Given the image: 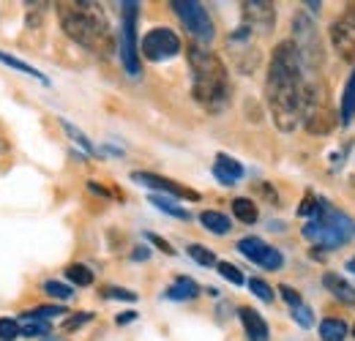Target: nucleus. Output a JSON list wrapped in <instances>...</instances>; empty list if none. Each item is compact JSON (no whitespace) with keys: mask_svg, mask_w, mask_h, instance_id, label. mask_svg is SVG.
<instances>
[{"mask_svg":"<svg viewBox=\"0 0 355 341\" xmlns=\"http://www.w3.org/2000/svg\"><path fill=\"white\" fill-rule=\"evenodd\" d=\"M304 60L295 49V44L279 42L270 63H268L266 77V104L270 112L273 126L284 134L295 131L301 123V101H304Z\"/></svg>","mask_w":355,"mask_h":341,"instance_id":"f257e3e1","label":"nucleus"},{"mask_svg":"<svg viewBox=\"0 0 355 341\" xmlns=\"http://www.w3.org/2000/svg\"><path fill=\"white\" fill-rule=\"evenodd\" d=\"M186 60H189V71H191V96L194 101L211 112L219 115L230 107V71L224 66V60L205 49L202 44H189L186 46Z\"/></svg>","mask_w":355,"mask_h":341,"instance_id":"f03ea898","label":"nucleus"},{"mask_svg":"<svg viewBox=\"0 0 355 341\" xmlns=\"http://www.w3.org/2000/svg\"><path fill=\"white\" fill-rule=\"evenodd\" d=\"M58 19L63 33L74 44L85 46L90 52L98 55H110L115 49L112 30L104 19V14L96 8V3H58Z\"/></svg>","mask_w":355,"mask_h":341,"instance_id":"7ed1b4c3","label":"nucleus"},{"mask_svg":"<svg viewBox=\"0 0 355 341\" xmlns=\"http://www.w3.org/2000/svg\"><path fill=\"white\" fill-rule=\"evenodd\" d=\"M304 238L309 241L311 246H320V249H339L345 243H350L355 238V221L347 213H342L339 208H334L331 202L322 200L320 211L314 218H309L304 224Z\"/></svg>","mask_w":355,"mask_h":341,"instance_id":"20e7f679","label":"nucleus"},{"mask_svg":"<svg viewBox=\"0 0 355 341\" xmlns=\"http://www.w3.org/2000/svg\"><path fill=\"white\" fill-rule=\"evenodd\" d=\"M339 123V115L331 107L328 87L317 77L306 80L304 85V101H301V126L309 131L311 137H325Z\"/></svg>","mask_w":355,"mask_h":341,"instance_id":"39448f33","label":"nucleus"},{"mask_svg":"<svg viewBox=\"0 0 355 341\" xmlns=\"http://www.w3.org/2000/svg\"><path fill=\"white\" fill-rule=\"evenodd\" d=\"M137 22H139V3L126 0L121 3V36H118V55L129 77H139V39H137Z\"/></svg>","mask_w":355,"mask_h":341,"instance_id":"423d86ee","label":"nucleus"},{"mask_svg":"<svg viewBox=\"0 0 355 341\" xmlns=\"http://www.w3.org/2000/svg\"><path fill=\"white\" fill-rule=\"evenodd\" d=\"M290 42L295 44L301 60H304V69L309 71H317L322 66V44H320V36H317V28L304 11H298L293 17V39Z\"/></svg>","mask_w":355,"mask_h":341,"instance_id":"0eeeda50","label":"nucleus"},{"mask_svg":"<svg viewBox=\"0 0 355 341\" xmlns=\"http://www.w3.org/2000/svg\"><path fill=\"white\" fill-rule=\"evenodd\" d=\"M173 11L178 14V19L183 22V28L197 39V44H211L216 30H214V19L208 14V8L197 0H173L170 3Z\"/></svg>","mask_w":355,"mask_h":341,"instance_id":"6e6552de","label":"nucleus"},{"mask_svg":"<svg viewBox=\"0 0 355 341\" xmlns=\"http://www.w3.org/2000/svg\"><path fill=\"white\" fill-rule=\"evenodd\" d=\"M227 52H230V58H232V66H235L241 74H252V71H257V66L263 63V52L257 49L254 33H252L246 25L235 28V30L227 36Z\"/></svg>","mask_w":355,"mask_h":341,"instance_id":"1a4fd4ad","label":"nucleus"},{"mask_svg":"<svg viewBox=\"0 0 355 341\" xmlns=\"http://www.w3.org/2000/svg\"><path fill=\"white\" fill-rule=\"evenodd\" d=\"M180 49H183V44H180L175 30H170V28H150L139 42V55L150 63L173 60L180 55Z\"/></svg>","mask_w":355,"mask_h":341,"instance_id":"9d476101","label":"nucleus"},{"mask_svg":"<svg viewBox=\"0 0 355 341\" xmlns=\"http://www.w3.org/2000/svg\"><path fill=\"white\" fill-rule=\"evenodd\" d=\"M328 39L334 52L345 60V63H355V3H350L328 28Z\"/></svg>","mask_w":355,"mask_h":341,"instance_id":"9b49d317","label":"nucleus"},{"mask_svg":"<svg viewBox=\"0 0 355 341\" xmlns=\"http://www.w3.org/2000/svg\"><path fill=\"white\" fill-rule=\"evenodd\" d=\"M238 252L249 262H254L257 268H263V270H282L284 268V254L276 246L266 243L263 238H254V235L241 238L238 241Z\"/></svg>","mask_w":355,"mask_h":341,"instance_id":"f8f14e48","label":"nucleus"},{"mask_svg":"<svg viewBox=\"0 0 355 341\" xmlns=\"http://www.w3.org/2000/svg\"><path fill=\"white\" fill-rule=\"evenodd\" d=\"M241 25H246L252 33L268 36L276 25V6L270 0H246L241 3Z\"/></svg>","mask_w":355,"mask_h":341,"instance_id":"ddd939ff","label":"nucleus"},{"mask_svg":"<svg viewBox=\"0 0 355 341\" xmlns=\"http://www.w3.org/2000/svg\"><path fill=\"white\" fill-rule=\"evenodd\" d=\"M132 180L139 183V186L156 189V191H162V194H170V197H175V200H191V202L200 200V191H194V189H189V186H183V183H178V180H170V177H164V175H156V172L137 170V172H132Z\"/></svg>","mask_w":355,"mask_h":341,"instance_id":"4468645a","label":"nucleus"},{"mask_svg":"<svg viewBox=\"0 0 355 341\" xmlns=\"http://www.w3.org/2000/svg\"><path fill=\"white\" fill-rule=\"evenodd\" d=\"M238 320L243 325V333L249 341H270V328H268L266 317L260 311H254L252 306H241L238 308Z\"/></svg>","mask_w":355,"mask_h":341,"instance_id":"2eb2a0df","label":"nucleus"},{"mask_svg":"<svg viewBox=\"0 0 355 341\" xmlns=\"http://www.w3.org/2000/svg\"><path fill=\"white\" fill-rule=\"evenodd\" d=\"M243 164L227 153H219L216 161H214V177L222 183V186H235L241 177H243Z\"/></svg>","mask_w":355,"mask_h":341,"instance_id":"dca6fc26","label":"nucleus"},{"mask_svg":"<svg viewBox=\"0 0 355 341\" xmlns=\"http://www.w3.org/2000/svg\"><path fill=\"white\" fill-rule=\"evenodd\" d=\"M322 287H325L336 300H342V303H355V287L347 279H342V273L325 270V273H322Z\"/></svg>","mask_w":355,"mask_h":341,"instance_id":"f3484780","label":"nucleus"},{"mask_svg":"<svg viewBox=\"0 0 355 341\" xmlns=\"http://www.w3.org/2000/svg\"><path fill=\"white\" fill-rule=\"evenodd\" d=\"M200 292H202V287H200L194 279H189V276H178L175 284H173V287H167L164 298H170V300H194Z\"/></svg>","mask_w":355,"mask_h":341,"instance_id":"a211bd4d","label":"nucleus"},{"mask_svg":"<svg viewBox=\"0 0 355 341\" xmlns=\"http://www.w3.org/2000/svg\"><path fill=\"white\" fill-rule=\"evenodd\" d=\"M317 333H320V341H345L350 336V328H347V322L339 320V317H325V320L320 322Z\"/></svg>","mask_w":355,"mask_h":341,"instance_id":"6ab92c4d","label":"nucleus"},{"mask_svg":"<svg viewBox=\"0 0 355 341\" xmlns=\"http://www.w3.org/2000/svg\"><path fill=\"white\" fill-rule=\"evenodd\" d=\"M355 118V71L350 74L347 85L342 90V110H339V123L342 126H350Z\"/></svg>","mask_w":355,"mask_h":341,"instance_id":"aec40b11","label":"nucleus"},{"mask_svg":"<svg viewBox=\"0 0 355 341\" xmlns=\"http://www.w3.org/2000/svg\"><path fill=\"white\" fill-rule=\"evenodd\" d=\"M232 216H235L241 224H257V218H260L257 202L249 200V197H235V200H232Z\"/></svg>","mask_w":355,"mask_h":341,"instance_id":"412c9836","label":"nucleus"},{"mask_svg":"<svg viewBox=\"0 0 355 341\" xmlns=\"http://www.w3.org/2000/svg\"><path fill=\"white\" fill-rule=\"evenodd\" d=\"M156 211H162V213L173 216V218H180V221H191V213L186 211V208H180L173 197H164V194H153L150 200H148Z\"/></svg>","mask_w":355,"mask_h":341,"instance_id":"4be33fe9","label":"nucleus"},{"mask_svg":"<svg viewBox=\"0 0 355 341\" xmlns=\"http://www.w3.org/2000/svg\"><path fill=\"white\" fill-rule=\"evenodd\" d=\"M200 224H202L208 232H214V235H227V232L232 229L230 216L219 213V211H202V213H200Z\"/></svg>","mask_w":355,"mask_h":341,"instance_id":"5701e85b","label":"nucleus"},{"mask_svg":"<svg viewBox=\"0 0 355 341\" xmlns=\"http://www.w3.org/2000/svg\"><path fill=\"white\" fill-rule=\"evenodd\" d=\"M0 63H6V66H8V69H14V71H19V74H28V77H36V80H39V82H49V80H46L44 74H42V71H39V69H33V66H31V63H25V60H19V58H14V55H8V52H3V49H0Z\"/></svg>","mask_w":355,"mask_h":341,"instance_id":"b1692460","label":"nucleus"},{"mask_svg":"<svg viewBox=\"0 0 355 341\" xmlns=\"http://www.w3.org/2000/svg\"><path fill=\"white\" fill-rule=\"evenodd\" d=\"M55 317H69V308H63V306H36V308H31V311H25L19 320L22 322H28V320H55Z\"/></svg>","mask_w":355,"mask_h":341,"instance_id":"393cba45","label":"nucleus"},{"mask_svg":"<svg viewBox=\"0 0 355 341\" xmlns=\"http://www.w3.org/2000/svg\"><path fill=\"white\" fill-rule=\"evenodd\" d=\"M66 279L74 287H90L93 284V270H90L88 265H83V262H74V265L66 268Z\"/></svg>","mask_w":355,"mask_h":341,"instance_id":"a878e982","label":"nucleus"},{"mask_svg":"<svg viewBox=\"0 0 355 341\" xmlns=\"http://www.w3.org/2000/svg\"><path fill=\"white\" fill-rule=\"evenodd\" d=\"M186 254L191 256L197 265H202V268H216V265H219L216 254H214L211 249H205L202 243H189V246H186Z\"/></svg>","mask_w":355,"mask_h":341,"instance_id":"bb28decb","label":"nucleus"},{"mask_svg":"<svg viewBox=\"0 0 355 341\" xmlns=\"http://www.w3.org/2000/svg\"><path fill=\"white\" fill-rule=\"evenodd\" d=\"M216 270H219V276H222L224 281H230L232 287H243V284H246V276H243L232 262H219Z\"/></svg>","mask_w":355,"mask_h":341,"instance_id":"cd10ccee","label":"nucleus"},{"mask_svg":"<svg viewBox=\"0 0 355 341\" xmlns=\"http://www.w3.org/2000/svg\"><path fill=\"white\" fill-rule=\"evenodd\" d=\"M60 123H63V128H66V134H69V137H71V139H74V142H77V145H80V148H83V150H85L88 156H96V153H98V150H96V145L90 142L88 137H85V134H83L80 128L71 126L69 121H60Z\"/></svg>","mask_w":355,"mask_h":341,"instance_id":"c85d7f7f","label":"nucleus"},{"mask_svg":"<svg viewBox=\"0 0 355 341\" xmlns=\"http://www.w3.org/2000/svg\"><path fill=\"white\" fill-rule=\"evenodd\" d=\"M44 333H52V325L46 320H28L22 325V336H28V339H42Z\"/></svg>","mask_w":355,"mask_h":341,"instance_id":"c756f323","label":"nucleus"},{"mask_svg":"<svg viewBox=\"0 0 355 341\" xmlns=\"http://www.w3.org/2000/svg\"><path fill=\"white\" fill-rule=\"evenodd\" d=\"M44 290L49 298H55V300H69L71 295H74V290L69 287V284H63V281H55V279H49V281H44Z\"/></svg>","mask_w":355,"mask_h":341,"instance_id":"7c9ffc66","label":"nucleus"},{"mask_svg":"<svg viewBox=\"0 0 355 341\" xmlns=\"http://www.w3.org/2000/svg\"><path fill=\"white\" fill-rule=\"evenodd\" d=\"M22 336V325L14 317H0V341H14Z\"/></svg>","mask_w":355,"mask_h":341,"instance_id":"2f4dec72","label":"nucleus"},{"mask_svg":"<svg viewBox=\"0 0 355 341\" xmlns=\"http://www.w3.org/2000/svg\"><path fill=\"white\" fill-rule=\"evenodd\" d=\"M246 284H249V292H252V295H257L263 303H273L276 295H273V287H270L268 281H263V279H249Z\"/></svg>","mask_w":355,"mask_h":341,"instance_id":"473e14b6","label":"nucleus"},{"mask_svg":"<svg viewBox=\"0 0 355 341\" xmlns=\"http://www.w3.org/2000/svg\"><path fill=\"white\" fill-rule=\"evenodd\" d=\"M320 205H322V200H320L314 191H306V194H304V202L298 205V216H304V218H314L317 211H320Z\"/></svg>","mask_w":355,"mask_h":341,"instance_id":"72a5a7b5","label":"nucleus"},{"mask_svg":"<svg viewBox=\"0 0 355 341\" xmlns=\"http://www.w3.org/2000/svg\"><path fill=\"white\" fill-rule=\"evenodd\" d=\"M93 320V314L90 311H83V314H69L66 320H63V333H74V331H80L85 322Z\"/></svg>","mask_w":355,"mask_h":341,"instance_id":"f704fd0d","label":"nucleus"},{"mask_svg":"<svg viewBox=\"0 0 355 341\" xmlns=\"http://www.w3.org/2000/svg\"><path fill=\"white\" fill-rule=\"evenodd\" d=\"M290 317H293L301 328H311V325H314V314H311V308L306 306V303H301V306L290 308Z\"/></svg>","mask_w":355,"mask_h":341,"instance_id":"c9c22d12","label":"nucleus"},{"mask_svg":"<svg viewBox=\"0 0 355 341\" xmlns=\"http://www.w3.org/2000/svg\"><path fill=\"white\" fill-rule=\"evenodd\" d=\"M101 295H104V298H112V300H126V303H134V300H137V292L123 290V287H104Z\"/></svg>","mask_w":355,"mask_h":341,"instance_id":"e433bc0d","label":"nucleus"},{"mask_svg":"<svg viewBox=\"0 0 355 341\" xmlns=\"http://www.w3.org/2000/svg\"><path fill=\"white\" fill-rule=\"evenodd\" d=\"M276 290H279V295H282V298L287 300V306H290V308H295V306H301V303H304L301 292H298L295 287H290V284H279Z\"/></svg>","mask_w":355,"mask_h":341,"instance_id":"4c0bfd02","label":"nucleus"},{"mask_svg":"<svg viewBox=\"0 0 355 341\" xmlns=\"http://www.w3.org/2000/svg\"><path fill=\"white\" fill-rule=\"evenodd\" d=\"M145 241H148V243H153L159 252H164L167 256H175V249H173L162 235H156V232H145Z\"/></svg>","mask_w":355,"mask_h":341,"instance_id":"58836bf2","label":"nucleus"},{"mask_svg":"<svg viewBox=\"0 0 355 341\" xmlns=\"http://www.w3.org/2000/svg\"><path fill=\"white\" fill-rule=\"evenodd\" d=\"M134 320H137V311H129V314H118V317H115V322H118V325H129V322H134Z\"/></svg>","mask_w":355,"mask_h":341,"instance_id":"ea45409f","label":"nucleus"},{"mask_svg":"<svg viewBox=\"0 0 355 341\" xmlns=\"http://www.w3.org/2000/svg\"><path fill=\"white\" fill-rule=\"evenodd\" d=\"M150 252H148V246H139V249H134L132 252V259H148Z\"/></svg>","mask_w":355,"mask_h":341,"instance_id":"a19ab883","label":"nucleus"},{"mask_svg":"<svg viewBox=\"0 0 355 341\" xmlns=\"http://www.w3.org/2000/svg\"><path fill=\"white\" fill-rule=\"evenodd\" d=\"M306 6H309V11H311V14H317V11H320V6H322V3H317V0H309V3H306Z\"/></svg>","mask_w":355,"mask_h":341,"instance_id":"79ce46f5","label":"nucleus"},{"mask_svg":"<svg viewBox=\"0 0 355 341\" xmlns=\"http://www.w3.org/2000/svg\"><path fill=\"white\" fill-rule=\"evenodd\" d=\"M345 268H347V270H350V273H355V256H350V259H347V262H345Z\"/></svg>","mask_w":355,"mask_h":341,"instance_id":"37998d69","label":"nucleus"},{"mask_svg":"<svg viewBox=\"0 0 355 341\" xmlns=\"http://www.w3.org/2000/svg\"><path fill=\"white\" fill-rule=\"evenodd\" d=\"M350 333H353V336H355V325H353V331H350Z\"/></svg>","mask_w":355,"mask_h":341,"instance_id":"c03bdc74","label":"nucleus"}]
</instances>
